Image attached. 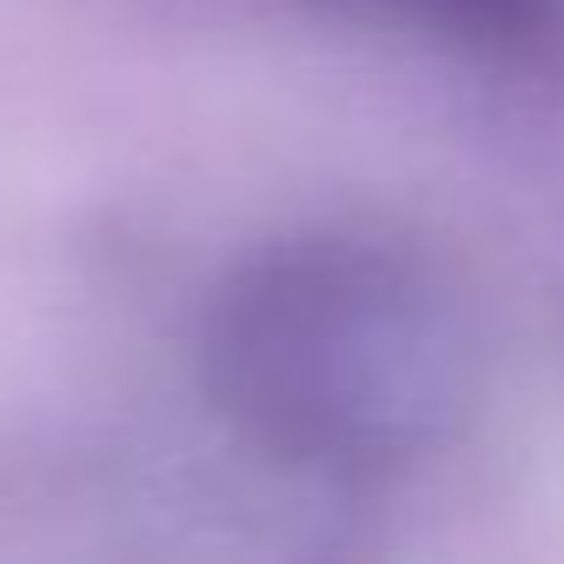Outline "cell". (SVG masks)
<instances>
[{
	"label": "cell",
	"mask_w": 564,
	"mask_h": 564,
	"mask_svg": "<svg viewBox=\"0 0 564 564\" xmlns=\"http://www.w3.org/2000/svg\"><path fill=\"white\" fill-rule=\"evenodd\" d=\"M366 8L419 14V21H505L518 0H366Z\"/></svg>",
	"instance_id": "7a4b0ae2"
},
{
	"label": "cell",
	"mask_w": 564,
	"mask_h": 564,
	"mask_svg": "<svg viewBox=\"0 0 564 564\" xmlns=\"http://www.w3.org/2000/svg\"><path fill=\"white\" fill-rule=\"evenodd\" d=\"M199 379L259 458L372 485L438 458L478 412L485 333L465 286L379 232H293L206 300Z\"/></svg>",
	"instance_id": "6da1fadb"
}]
</instances>
